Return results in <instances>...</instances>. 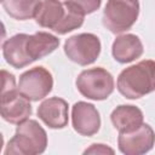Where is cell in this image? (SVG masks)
<instances>
[{
    "label": "cell",
    "mask_w": 155,
    "mask_h": 155,
    "mask_svg": "<svg viewBox=\"0 0 155 155\" xmlns=\"http://www.w3.org/2000/svg\"><path fill=\"white\" fill-rule=\"evenodd\" d=\"M139 15L138 0H108L103 11V25L114 34L127 31Z\"/></svg>",
    "instance_id": "obj_3"
},
{
    "label": "cell",
    "mask_w": 155,
    "mask_h": 155,
    "mask_svg": "<svg viewBox=\"0 0 155 155\" xmlns=\"http://www.w3.org/2000/svg\"><path fill=\"white\" fill-rule=\"evenodd\" d=\"M47 147V134L35 120H25L18 124L15 136L8 140L5 155H38Z\"/></svg>",
    "instance_id": "obj_2"
},
{
    "label": "cell",
    "mask_w": 155,
    "mask_h": 155,
    "mask_svg": "<svg viewBox=\"0 0 155 155\" xmlns=\"http://www.w3.org/2000/svg\"><path fill=\"white\" fill-rule=\"evenodd\" d=\"M84 17L85 16L65 7V15H64L63 19L59 22V24L53 29V31L59 35H64L69 31H73L74 29H78L82 25Z\"/></svg>",
    "instance_id": "obj_17"
},
{
    "label": "cell",
    "mask_w": 155,
    "mask_h": 155,
    "mask_svg": "<svg viewBox=\"0 0 155 155\" xmlns=\"http://www.w3.org/2000/svg\"><path fill=\"white\" fill-rule=\"evenodd\" d=\"M28 34H16L7 39L2 45V54L5 61L16 69L24 68L33 63V61L28 57L25 50V42L28 39Z\"/></svg>",
    "instance_id": "obj_11"
},
{
    "label": "cell",
    "mask_w": 155,
    "mask_h": 155,
    "mask_svg": "<svg viewBox=\"0 0 155 155\" xmlns=\"http://www.w3.org/2000/svg\"><path fill=\"white\" fill-rule=\"evenodd\" d=\"M144 47L140 39L134 34H122L119 35L111 46V53L116 62L130 63L143 54Z\"/></svg>",
    "instance_id": "obj_10"
},
{
    "label": "cell",
    "mask_w": 155,
    "mask_h": 155,
    "mask_svg": "<svg viewBox=\"0 0 155 155\" xmlns=\"http://www.w3.org/2000/svg\"><path fill=\"white\" fill-rule=\"evenodd\" d=\"M155 144V132L148 124H142L131 132L119 134V150L126 155H142L153 149Z\"/></svg>",
    "instance_id": "obj_7"
},
{
    "label": "cell",
    "mask_w": 155,
    "mask_h": 155,
    "mask_svg": "<svg viewBox=\"0 0 155 155\" xmlns=\"http://www.w3.org/2000/svg\"><path fill=\"white\" fill-rule=\"evenodd\" d=\"M64 6L82 16L92 13L101 7L102 0H64Z\"/></svg>",
    "instance_id": "obj_18"
},
{
    "label": "cell",
    "mask_w": 155,
    "mask_h": 155,
    "mask_svg": "<svg viewBox=\"0 0 155 155\" xmlns=\"http://www.w3.org/2000/svg\"><path fill=\"white\" fill-rule=\"evenodd\" d=\"M84 154H101V155H108V154H110V155H113L114 154V149H111L110 147H108V145H105V144H101V143H94V144H92L90 148H87V149H85L84 150Z\"/></svg>",
    "instance_id": "obj_20"
},
{
    "label": "cell",
    "mask_w": 155,
    "mask_h": 155,
    "mask_svg": "<svg viewBox=\"0 0 155 155\" xmlns=\"http://www.w3.org/2000/svg\"><path fill=\"white\" fill-rule=\"evenodd\" d=\"M59 46V39L46 31H38L29 35L25 42L28 57L34 62L52 53Z\"/></svg>",
    "instance_id": "obj_14"
},
{
    "label": "cell",
    "mask_w": 155,
    "mask_h": 155,
    "mask_svg": "<svg viewBox=\"0 0 155 155\" xmlns=\"http://www.w3.org/2000/svg\"><path fill=\"white\" fill-rule=\"evenodd\" d=\"M0 105L1 117L10 124L18 125L28 120V117L31 115V105L29 99H27L19 92L11 98L2 99Z\"/></svg>",
    "instance_id": "obj_13"
},
{
    "label": "cell",
    "mask_w": 155,
    "mask_h": 155,
    "mask_svg": "<svg viewBox=\"0 0 155 155\" xmlns=\"http://www.w3.org/2000/svg\"><path fill=\"white\" fill-rule=\"evenodd\" d=\"M75 84L79 92L92 101L107 99L114 91V78L102 67L82 70L78 75Z\"/></svg>",
    "instance_id": "obj_4"
},
{
    "label": "cell",
    "mask_w": 155,
    "mask_h": 155,
    "mask_svg": "<svg viewBox=\"0 0 155 155\" xmlns=\"http://www.w3.org/2000/svg\"><path fill=\"white\" fill-rule=\"evenodd\" d=\"M143 120L144 116L142 110L138 107L131 104H121L116 107L110 114V121L120 133L134 131L143 124Z\"/></svg>",
    "instance_id": "obj_12"
},
{
    "label": "cell",
    "mask_w": 155,
    "mask_h": 155,
    "mask_svg": "<svg viewBox=\"0 0 155 155\" xmlns=\"http://www.w3.org/2000/svg\"><path fill=\"white\" fill-rule=\"evenodd\" d=\"M41 0H2L6 13L18 21L35 18Z\"/></svg>",
    "instance_id": "obj_16"
},
{
    "label": "cell",
    "mask_w": 155,
    "mask_h": 155,
    "mask_svg": "<svg viewBox=\"0 0 155 155\" xmlns=\"http://www.w3.org/2000/svg\"><path fill=\"white\" fill-rule=\"evenodd\" d=\"M101 40L92 33H81L68 38L64 42V53L79 65L92 64L101 53Z\"/></svg>",
    "instance_id": "obj_5"
},
{
    "label": "cell",
    "mask_w": 155,
    "mask_h": 155,
    "mask_svg": "<svg viewBox=\"0 0 155 155\" xmlns=\"http://www.w3.org/2000/svg\"><path fill=\"white\" fill-rule=\"evenodd\" d=\"M119 92L128 99H138L155 91V61L143 59L124 69L116 82Z\"/></svg>",
    "instance_id": "obj_1"
},
{
    "label": "cell",
    "mask_w": 155,
    "mask_h": 155,
    "mask_svg": "<svg viewBox=\"0 0 155 155\" xmlns=\"http://www.w3.org/2000/svg\"><path fill=\"white\" fill-rule=\"evenodd\" d=\"M1 78H2V86H1V101L13 97L15 94L18 93V86H16V80L15 76L6 71L1 70Z\"/></svg>",
    "instance_id": "obj_19"
},
{
    "label": "cell",
    "mask_w": 155,
    "mask_h": 155,
    "mask_svg": "<svg viewBox=\"0 0 155 155\" xmlns=\"http://www.w3.org/2000/svg\"><path fill=\"white\" fill-rule=\"evenodd\" d=\"M18 92L31 102L45 98L53 87V78L44 67H34L19 76Z\"/></svg>",
    "instance_id": "obj_6"
},
{
    "label": "cell",
    "mask_w": 155,
    "mask_h": 155,
    "mask_svg": "<svg viewBox=\"0 0 155 155\" xmlns=\"http://www.w3.org/2000/svg\"><path fill=\"white\" fill-rule=\"evenodd\" d=\"M38 116L50 128H64L68 125V103L59 97L45 99L38 108Z\"/></svg>",
    "instance_id": "obj_9"
},
{
    "label": "cell",
    "mask_w": 155,
    "mask_h": 155,
    "mask_svg": "<svg viewBox=\"0 0 155 155\" xmlns=\"http://www.w3.org/2000/svg\"><path fill=\"white\" fill-rule=\"evenodd\" d=\"M65 15V6L59 0H42L35 21L42 28L54 29Z\"/></svg>",
    "instance_id": "obj_15"
},
{
    "label": "cell",
    "mask_w": 155,
    "mask_h": 155,
    "mask_svg": "<svg viewBox=\"0 0 155 155\" xmlns=\"http://www.w3.org/2000/svg\"><path fill=\"white\" fill-rule=\"evenodd\" d=\"M71 124L79 134L91 137L101 128V116L93 104L80 101L71 108Z\"/></svg>",
    "instance_id": "obj_8"
}]
</instances>
